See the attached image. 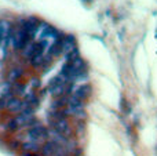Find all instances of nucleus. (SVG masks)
<instances>
[{"label": "nucleus", "mask_w": 157, "mask_h": 156, "mask_svg": "<svg viewBox=\"0 0 157 156\" xmlns=\"http://www.w3.org/2000/svg\"><path fill=\"white\" fill-rule=\"evenodd\" d=\"M28 137L30 138V141L40 142L41 140L48 138V130H47L44 126H41V124H37V126L29 129V131H28Z\"/></svg>", "instance_id": "obj_1"}, {"label": "nucleus", "mask_w": 157, "mask_h": 156, "mask_svg": "<svg viewBox=\"0 0 157 156\" xmlns=\"http://www.w3.org/2000/svg\"><path fill=\"white\" fill-rule=\"evenodd\" d=\"M51 129H54L55 131H58L59 134H62L63 137L68 138L71 135V126H69L66 119H59V120H52L50 122Z\"/></svg>", "instance_id": "obj_2"}, {"label": "nucleus", "mask_w": 157, "mask_h": 156, "mask_svg": "<svg viewBox=\"0 0 157 156\" xmlns=\"http://www.w3.org/2000/svg\"><path fill=\"white\" fill-rule=\"evenodd\" d=\"M37 19L36 18H29L28 21L24 22V26H22V29L26 32V35L29 36H33L36 33V30H37Z\"/></svg>", "instance_id": "obj_3"}, {"label": "nucleus", "mask_w": 157, "mask_h": 156, "mask_svg": "<svg viewBox=\"0 0 157 156\" xmlns=\"http://www.w3.org/2000/svg\"><path fill=\"white\" fill-rule=\"evenodd\" d=\"M58 148H59V145H58V144L52 142V141H47V142L41 146L40 151H41V155H43V156H54Z\"/></svg>", "instance_id": "obj_4"}, {"label": "nucleus", "mask_w": 157, "mask_h": 156, "mask_svg": "<svg viewBox=\"0 0 157 156\" xmlns=\"http://www.w3.org/2000/svg\"><path fill=\"white\" fill-rule=\"evenodd\" d=\"M90 93H91V87H90V84H81L80 87H77L76 90H75V93L72 94V96L77 97L78 99L83 101L84 98H87V97L90 96Z\"/></svg>", "instance_id": "obj_5"}, {"label": "nucleus", "mask_w": 157, "mask_h": 156, "mask_svg": "<svg viewBox=\"0 0 157 156\" xmlns=\"http://www.w3.org/2000/svg\"><path fill=\"white\" fill-rule=\"evenodd\" d=\"M75 49H76L75 37L73 36H66V37L62 40V53L68 54V53H71L72 50H75Z\"/></svg>", "instance_id": "obj_6"}, {"label": "nucleus", "mask_w": 157, "mask_h": 156, "mask_svg": "<svg viewBox=\"0 0 157 156\" xmlns=\"http://www.w3.org/2000/svg\"><path fill=\"white\" fill-rule=\"evenodd\" d=\"M22 151L24 152H29V154H37L40 151V145L39 142H35V141H28V142H24L22 144Z\"/></svg>", "instance_id": "obj_7"}, {"label": "nucleus", "mask_w": 157, "mask_h": 156, "mask_svg": "<svg viewBox=\"0 0 157 156\" xmlns=\"http://www.w3.org/2000/svg\"><path fill=\"white\" fill-rule=\"evenodd\" d=\"M48 90L54 97L59 98V97H62L66 93V83L65 84H57V86H52V87H48Z\"/></svg>", "instance_id": "obj_8"}, {"label": "nucleus", "mask_w": 157, "mask_h": 156, "mask_svg": "<svg viewBox=\"0 0 157 156\" xmlns=\"http://www.w3.org/2000/svg\"><path fill=\"white\" fill-rule=\"evenodd\" d=\"M22 69L21 68H14V69H11L10 72H8V76H7V80H8V83H14V82H17V80L19 79V77L22 76Z\"/></svg>", "instance_id": "obj_9"}, {"label": "nucleus", "mask_w": 157, "mask_h": 156, "mask_svg": "<svg viewBox=\"0 0 157 156\" xmlns=\"http://www.w3.org/2000/svg\"><path fill=\"white\" fill-rule=\"evenodd\" d=\"M30 64H32V66H35V68H37V66H41L44 64V55L43 54L35 55V57L30 60Z\"/></svg>", "instance_id": "obj_10"}, {"label": "nucleus", "mask_w": 157, "mask_h": 156, "mask_svg": "<svg viewBox=\"0 0 157 156\" xmlns=\"http://www.w3.org/2000/svg\"><path fill=\"white\" fill-rule=\"evenodd\" d=\"M25 91V86L24 84H19V83H14L13 84V88H11V93L14 94V96H18V94H24Z\"/></svg>", "instance_id": "obj_11"}, {"label": "nucleus", "mask_w": 157, "mask_h": 156, "mask_svg": "<svg viewBox=\"0 0 157 156\" xmlns=\"http://www.w3.org/2000/svg\"><path fill=\"white\" fill-rule=\"evenodd\" d=\"M76 58H78V50L77 49L72 50L71 53L66 54V61H68V62H72V61H75Z\"/></svg>", "instance_id": "obj_12"}, {"label": "nucleus", "mask_w": 157, "mask_h": 156, "mask_svg": "<svg viewBox=\"0 0 157 156\" xmlns=\"http://www.w3.org/2000/svg\"><path fill=\"white\" fill-rule=\"evenodd\" d=\"M18 124H17V122L15 120H14V119H13V120H10V122H8V129H10L11 130V131H14V130H17V129H18Z\"/></svg>", "instance_id": "obj_13"}, {"label": "nucleus", "mask_w": 157, "mask_h": 156, "mask_svg": "<svg viewBox=\"0 0 157 156\" xmlns=\"http://www.w3.org/2000/svg\"><path fill=\"white\" fill-rule=\"evenodd\" d=\"M11 148H13V149H17V148H18V146H19V144L18 142H17V141H14V142H11Z\"/></svg>", "instance_id": "obj_14"}, {"label": "nucleus", "mask_w": 157, "mask_h": 156, "mask_svg": "<svg viewBox=\"0 0 157 156\" xmlns=\"http://www.w3.org/2000/svg\"><path fill=\"white\" fill-rule=\"evenodd\" d=\"M22 156H40V155H37V154H29V152H24Z\"/></svg>", "instance_id": "obj_15"}, {"label": "nucleus", "mask_w": 157, "mask_h": 156, "mask_svg": "<svg viewBox=\"0 0 157 156\" xmlns=\"http://www.w3.org/2000/svg\"><path fill=\"white\" fill-rule=\"evenodd\" d=\"M32 86H33V87H39V80H32Z\"/></svg>", "instance_id": "obj_16"}]
</instances>
